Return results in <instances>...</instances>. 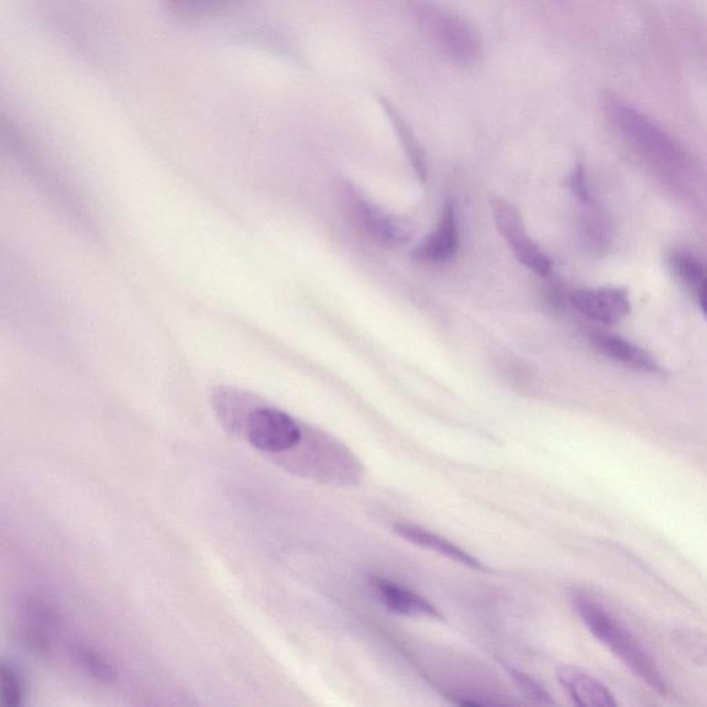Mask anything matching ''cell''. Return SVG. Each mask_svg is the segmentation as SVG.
Wrapping results in <instances>:
<instances>
[{
  "mask_svg": "<svg viewBox=\"0 0 707 707\" xmlns=\"http://www.w3.org/2000/svg\"><path fill=\"white\" fill-rule=\"evenodd\" d=\"M570 303L590 320L615 325L628 317L631 303L623 288L581 289L572 291Z\"/></svg>",
  "mask_w": 707,
  "mask_h": 707,
  "instance_id": "obj_7",
  "label": "cell"
},
{
  "mask_svg": "<svg viewBox=\"0 0 707 707\" xmlns=\"http://www.w3.org/2000/svg\"><path fill=\"white\" fill-rule=\"evenodd\" d=\"M574 607L588 631L619 661H622L634 676L642 680L655 693L662 695L667 693L666 680L654 660L603 603L585 593H577L574 596Z\"/></svg>",
  "mask_w": 707,
  "mask_h": 707,
  "instance_id": "obj_1",
  "label": "cell"
},
{
  "mask_svg": "<svg viewBox=\"0 0 707 707\" xmlns=\"http://www.w3.org/2000/svg\"><path fill=\"white\" fill-rule=\"evenodd\" d=\"M394 533L417 546L429 549L431 552L444 555V557L455 561L457 564L467 566V568L489 572L482 561L473 557L472 554L464 552L456 544L446 541V539L435 535V533L426 531L423 528L407 526V523H397L394 526Z\"/></svg>",
  "mask_w": 707,
  "mask_h": 707,
  "instance_id": "obj_11",
  "label": "cell"
},
{
  "mask_svg": "<svg viewBox=\"0 0 707 707\" xmlns=\"http://www.w3.org/2000/svg\"><path fill=\"white\" fill-rule=\"evenodd\" d=\"M372 586H374L379 601L386 607L387 611L391 614L413 619L444 620V615H442L433 604L424 600L423 597H420L407 587L399 586L397 583L390 581L380 579V577L372 581Z\"/></svg>",
  "mask_w": 707,
  "mask_h": 707,
  "instance_id": "obj_9",
  "label": "cell"
},
{
  "mask_svg": "<svg viewBox=\"0 0 707 707\" xmlns=\"http://www.w3.org/2000/svg\"><path fill=\"white\" fill-rule=\"evenodd\" d=\"M603 107L618 131L622 132L626 140L648 159L671 170L684 166L682 148L654 122L626 104L612 91H604Z\"/></svg>",
  "mask_w": 707,
  "mask_h": 707,
  "instance_id": "obj_2",
  "label": "cell"
},
{
  "mask_svg": "<svg viewBox=\"0 0 707 707\" xmlns=\"http://www.w3.org/2000/svg\"><path fill=\"white\" fill-rule=\"evenodd\" d=\"M678 650L696 665L707 667V634L699 630L684 629L674 634Z\"/></svg>",
  "mask_w": 707,
  "mask_h": 707,
  "instance_id": "obj_17",
  "label": "cell"
},
{
  "mask_svg": "<svg viewBox=\"0 0 707 707\" xmlns=\"http://www.w3.org/2000/svg\"><path fill=\"white\" fill-rule=\"evenodd\" d=\"M23 700V685L19 674L12 667L3 665L0 669V702L4 707H18Z\"/></svg>",
  "mask_w": 707,
  "mask_h": 707,
  "instance_id": "obj_19",
  "label": "cell"
},
{
  "mask_svg": "<svg viewBox=\"0 0 707 707\" xmlns=\"http://www.w3.org/2000/svg\"><path fill=\"white\" fill-rule=\"evenodd\" d=\"M379 101L382 107L385 108L388 120L391 121L394 129H396L399 142H401L415 172L418 173L419 179L422 181L428 180V161H426L422 145L419 144L412 129H410L407 121L404 120L401 113L396 110V107H394L391 102L382 99V97Z\"/></svg>",
  "mask_w": 707,
  "mask_h": 707,
  "instance_id": "obj_13",
  "label": "cell"
},
{
  "mask_svg": "<svg viewBox=\"0 0 707 707\" xmlns=\"http://www.w3.org/2000/svg\"><path fill=\"white\" fill-rule=\"evenodd\" d=\"M585 230V240L588 242V245L600 246L606 239L604 236V223L600 219L590 218L585 221L583 225Z\"/></svg>",
  "mask_w": 707,
  "mask_h": 707,
  "instance_id": "obj_22",
  "label": "cell"
},
{
  "mask_svg": "<svg viewBox=\"0 0 707 707\" xmlns=\"http://www.w3.org/2000/svg\"><path fill=\"white\" fill-rule=\"evenodd\" d=\"M75 660L89 676L102 684H113L117 682V671L110 662L99 652L88 647H78L74 651Z\"/></svg>",
  "mask_w": 707,
  "mask_h": 707,
  "instance_id": "obj_16",
  "label": "cell"
},
{
  "mask_svg": "<svg viewBox=\"0 0 707 707\" xmlns=\"http://www.w3.org/2000/svg\"><path fill=\"white\" fill-rule=\"evenodd\" d=\"M507 672H509V676L512 678V682L516 683L520 693L526 696L528 700H531L532 704L543 706L555 705V702L548 691L535 682V680L529 677L528 674L518 671L516 667H507Z\"/></svg>",
  "mask_w": 707,
  "mask_h": 707,
  "instance_id": "obj_18",
  "label": "cell"
},
{
  "mask_svg": "<svg viewBox=\"0 0 707 707\" xmlns=\"http://www.w3.org/2000/svg\"><path fill=\"white\" fill-rule=\"evenodd\" d=\"M669 266L676 278L688 289L693 290L699 288L700 284L707 278V266L693 253L688 252H674L669 256Z\"/></svg>",
  "mask_w": 707,
  "mask_h": 707,
  "instance_id": "obj_15",
  "label": "cell"
},
{
  "mask_svg": "<svg viewBox=\"0 0 707 707\" xmlns=\"http://www.w3.org/2000/svg\"><path fill=\"white\" fill-rule=\"evenodd\" d=\"M246 0H165L166 9L179 20H203L230 12Z\"/></svg>",
  "mask_w": 707,
  "mask_h": 707,
  "instance_id": "obj_14",
  "label": "cell"
},
{
  "mask_svg": "<svg viewBox=\"0 0 707 707\" xmlns=\"http://www.w3.org/2000/svg\"><path fill=\"white\" fill-rule=\"evenodd\" d=\"M590 342L598 353L617 363L637 371L650 372V374L661 372L660 365L650 353L628 340L608 333H593Z\"/></svg>",
  "mask_w": 707,
  "mask_h": 707,
  "instance_id": "obj_12",
  "label": "cell"
},
{
  "mask_svg": "<svg viewBox=\"0 0 707 707\" xmlns=\"http://www.w3.org/2000/svg\"><path fill=\"white\" fill-rule=\"evenodd\" d=\"M459 246V227L456 210L448 202L442 210L435 229L415 247L412 257L422 263H444L451 261Z\"/></svg>",
  "mask_w": 707,
  "mask_h": 707,
  "instance_id": "obj_8",
  "label": "cell"
},
{
  "mask_svg": "<svg viewBox=\"0 0 707 707\" xmlns=\"http://www.w3.org/2000/svg\"><path fill=\"white\" fill-rule=\"evenodd\" d=\"M493 213L496 229L509 244L518 262L539 275V277H548L552 273L553 263L546 253L529 236L517 208L505 201V199L495 198Z\"/></svg>",
  "mask_w": 707,
  "mask_h": 707,
  "instance_id": "obj_5",
  "label": "cell"
},
{
  "mask_svg": "<svg viewBox=\"0 0 707 707\" xmlns=\"http://www.w3.org/2000/svg\"><path fill=\"white\" fill-rule=\"evenodd\" d=\"M706 316H707V312H706Z\"/></svg>",
  "mask_w": 707,
  "mask_h": 707,
  "instance_id": "obj_24",
  "label": "cell"
},
{
  "mask_svg": "<svg viewBox=\"0 0 707 707\" xmlns=\"http://www.w3.org/2000/svg\"><path fill=\"white\" fill-rule=\"evenodd\" d=\"M696 299L699 301V306L702 307V310H704L705 314L707 312V278L704 280V283L700 284L699 288L696 289L695 291Z\"/></svg>",
  "mask_w": 707,
  "mask_h": 707,
  "instance_id": "obj_23",
  "label": "cell"
},
{
  "mask_svg": "<svg viewBox=\"0 0 707 707\" xmlns=\"http://www.w3.org/2000/svg\"><path fill=\"white\" fill-rule=\"evenodd\" d=\"M410 13L451 62L472 67L483 56L477 31L456 14L442 10L431 0H408Z\"/></svg>",
  "mask_w": 707,
  "mask_h": 707,
  "instance_id": "obj_3",
  "label": "cell"
},
{
  "mask_svg": "<svg viewBox=\"0 0 707 707\" xmlns=\"http://www.w3.org/2000/svg\"><path fill=\"white\" fill-rule=\"evenodd\" d=\"M25 612L29 615V618L40 628H52L58 622V615L56 609L52 606H48L47 603L37 600V598H32L25 603Z\"/></svg>",
  "mask_w": 707,
  "mask_h": 707,
  "instance_id": "obj_20",
  "label": "cell"
},
{
  "mask_svg": "<svg viewBox=\"0 0 707 707\" xmlns=\"http://www.w3.org/2000/svg\"><path fill=\"white\" fill-rule=\"evenodd\" d=\"M247 441L264 453H283L300 444L303 434L295 419L283 410L258 408L246 420Z\"/></svg>",
  "mask_w": 707,
  "mask_h": 707,
  "instance_id": "obj_6",
  "label": "cell"
},
{
  "mask_svg": "<svg viewBox=\"0 0 707 707\" xmlns=\"http://www.w3.org/2000/svg\"><path fill=\"white\" fill-rule=\"evenodd\" d=\"M568 185L572 192L575 194L577 201L583 205H592V196L590 191H588L585 167L581 164H577L574 172L571 173Z\"/></svg>",
  "mask_w": 707,
  "mask_h": 707,
  "instance_id": "obj_21",
  "label": "cell"
},
{
  "mask_svg": "<svg viewBox=\"0 0 707 707\" xmlns=\"http://www.w3.org/2000/svg\"><path fill=\"white\" fill-rule=\"evenodd\" d=\"M557 680L575 705L581 707H617L611 691L600 680L575 666L557 669Z\"/></svg>",
  "mask_w": 707,
  "mask_h": 707,
  "instance_id": "obj_10",
  "label": "cell"
},
{
  "mask_svg": "<svg viewBox=\"0 0 707 707\" xmlns=\"http://www.w3.org/2000/svg\"><path fill=\"white\" fill-rule=\"evenodd\" d=\"M339 196L351 223L377 244L398 247L412 240L415 231L412 221L380 209L350 181H343L340 185Z\"/></svg>",
  "mask_w": 707,
  "mask_h": 707,
  "instance_id": "obj_4",
  "label": "cell"
}]
</instances>
